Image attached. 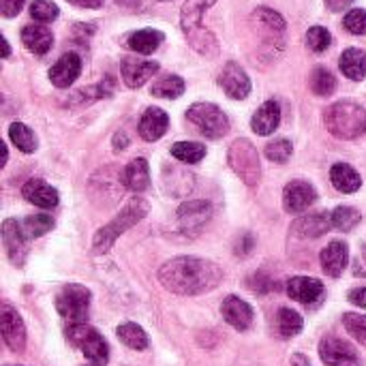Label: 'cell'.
Listing matches in <instances>:
<instances>
[{
  "label": "cell",
  "mask_w": 366,
  "mask_h": 366,
  "mask_svg": "<svg viewBox=\"0 0 366 366\" xmlns=\"http://www.w3.org/2000/svg\"><path fill=\"white\" fill-rule=\"evenodd\" d=\"M0 330L6 347L15 354H21L26 347V326L19 317V313L11 305H2V315H0Z\"/></svg>",
  "instance_id": "5bb4252c"
},
{
  "label": "cell",
  "mask_w": 366,
  "mask_h": 366,
  "mask_svg": "<svg viewBox=\"0 0 366 366\" xmlns=\"http://www.w3.org/2000/svg\"><path fill=\"white\" fill-rule=\"evenodd\" d=\"M320 356L328 366H360L356 347L339 337H324L320 343Z\"/></svg>",
  "instance_id": "7c38bea8"
},
{
  "label": "cell",
  "mask_w": 366,
  "mask_h": 366,
  "mask_svg": "<svg viewBox=\"0 0 366 366\" xmlns=\"http://www.w3.org/2000/svg\"><path fill=\"white\" fill-rule=\"evenodd\" d=\"M309 84L317 97H330L337 90V77L326 66H315L309 77Z\"/></svg>",
  "instance_id": "4dcf8cb0"
},
{
  "label": "cell",
  "mask_w": 366,
  "mask_h": 366,
  "mask_svg": "<svg viewBox=\"0 0 366 366\" xmlns=\"http://www.w3.org/2000/svg\"><path fill=\"white\" fill-rule=\"evenodd\" d=\"M217 0H184L182 11H180V26L182 32L189 41V45L206 56V58H217L219 56V41L217 36L202 26V17L204 13L214 4Z\"/></svg>",
  "instance_id": "7a4b0ae2"
},
{
  "label": "cell",
  "mask_w": 366,
  "mask_h": 366,
  "mask_svg": "<svg viewBox=\"0 0 366 366\" xmlns=\"http://www.w3.org/2000/svg\"><path fill=\"white\" fill-rule=\"evenodd\" d=\"M9 137L15 144V148L21 150L24 154H30V152L36 150V137L24 122H13L9 127Z\"/></svg>",
  "instance_id": "d6a6232c"
},
{
  "label": "cell",
  "mask_w": 366,
  "mask_h": 366,
  "mask_svg": "<svg viewBox=\"0 0 366 366\" xmlns=\"http://www.w3.org/2000/svg\"><path fill=\"white\" fill-rule=\"evenodd\" d=\"M332 227L339 229V232H352L360 221H362V214L360 210L352 208V206H339L332 214Z\"/></svg>",
  "instance_id": "d590c367"
},
{
  "label": "cell",
  "mask_w": 366,
  "mask_h": 366,
  "mask_svg": "<svg viewBox=\"0 0 366 366\" xmlns=\"http://www.w3.org/2000/svg\"><path fill=\"white\" fill-rule=\"evenodd\" d=\"M251 24L253 28L262 34V43L264 49L272 56H277L283 49V41H285V19L268 9V6H259L251 13Z\"/></svg>",
  "instance_id": "ba28073f"
},
{
  "label": "cell",
  "mask_w": 366,
  "mask_h": 366,
  "mask_svg": "<svg viewBox=\"0 0 366 366\" xmlns=\"http://www.w3.org/2000/svg\"><path fill=\"white\" fill-rule=\"evenodd\" d=\"M148 210H150V206H148V202L146 199H142V197H133L107 225H103L97 234H94V238H92V249L97 251V253H107L112 247H114V242L127 232V229H131L135 223H139L146 214H148Z\"/></svg>",
  "instance_id": "277c9868"
},
{
  "label": "cell",
  "mask_w": 366,
  "mask_h": 366,
  "mask_svg": "<svg viewBox=\"0 0 366 366\" xmlns=\"http://www.w3.org/2000/svg\"><path fill=\"white\" fill-rule=\"evenodd\" d=\"M122 184L133 193H144L150 187V167L146 159H133L122 169Z\"/></svg>",
  "instance_id": "484cf974"
},
{
  "label": "cell",
  "mask_w": 366,
  "mask_h": 366,
  "mask_svg": "<svg viewBox=\"0 0 366 366\" xmlns=\"http://www.w3.org/2000/svg\"><path fill=\"white\" fill-rule=\"evenodd\" d=\"M352 272H354V277L366 279V244H360L358 255L354 257V264H352Z\"/></svg>",
  "instance_id": "f6af8a7d"
},
{
  "label": "cell",
  "mask_w": 366,
  "mask_h": 366,
  "mask_svg": "<svg viewBox=\"0 0 366 366\" xmlns=\"http://www.w3.org/2000/svg\"><path fill=\"white\" fill-rule=\"evenodd\" d=\"M332 227V219L324 212H313L307 217H300L298 221H294L292 225V236L298 238H322L328 229Z\"/></svg>",
  "instance_id": "44dd1931"
},
{
  "label": "cell",
  "mask_w": 366,
  "mask_h": 366,
  "mask_svg": "<svg viewBox=\"0 0 366 366\" xmlns=\"http://www.w3.org/2000/svg\"><path fill=\"white\" fill-rule=\"evenodd\" d=\"M227 163L236 172V176H240V180L247 187H257L259 184V180H262V163H259L257 148L249 139L240 137L229 146Z\"/></svg>",
  "instance_id": "5b68a950"
},
{
  "label": "cell",
  "mask_w": 366,
  "mask_h": 366,
  "mask_svg": "<svg viewBox=\"0 0 366 366\" xmlns=\"http://www.w3.org/2000/svg\"><path fill=\"white\" fill-rule=\"evenodd\" d=\"M163 2H165V0H163Z\"/></svg>",
  "instance_id": "f5cc1de1"
},
{
  "label": "cell",
  "mask_w": 366,
  "mask_h": 366,
  "mask_svg": "<svg viewBox=\"0 0 366 366\" xmlns=\"http://www.w3.org/2000/svg\"><path fill=\"white\" fill-rule=\"evenodd\" d=\"M264 152H266V157H268L270 161H274V163H285V161H290L294 148H292V142H290V139L281 137V139L270 142V144L266 146Z\"/></svg>",
  "instance_id": "ab89813d"
},
{
  "label": "cell",
  "mask_w": 366,
  "mask_h": 366,
  "mask_svg": "<svg viewBox=\"0 0 366 366\" xmlns=\"http://www.w3.org/2000/svg\"><path fill=\"white\" fill-rule=\"evenodd\" d=\"M163 43V32L154 30V28H144V30H135L129 34L127 45L131 51L142 54V56H150L159 49V45Z\"/></svg>",
  "instance_id": "4316f807"
},
{
  "label": "cell",
  "mask_w": 366,
  "mask_h": 366,
  "mask_svg": "<svg viewBox=\"0 0 366 366\" xmlns=\"http://www.w3.org/2000/svg\"><path fill=\"white\" fill-rule=\"evenodd\" d=\"M21 43L28 51H32L36 56H45L54 45V36L45 26L30 24V26L21 28Z\"/></svg>",
  "instance_id": "d4e9b609"
},
{
  "label": "cell",
  "mask_w": 366,
  "mask_h": 366,
  "mask_svg": "<svg viewBox=\"0 0 366 366\" xmlns=\"http://www.w3.org/2000/svg\"><path fill=\"white\" fill-rule=\"evenodd\" d=\"M326 129L339 139H358L366 133V109L356 101H337L324 112Z\"/></svg>",
  "instance_id": "3957f363"
},
{
  "label": "cell",
  "mask_w": 366,
  "mask_h": 366,
  "mask_svg": "<svg viewBox=\"0 0 366 366\" xmlns=\"http://www.w3.org/2000/svg\"><path fill=\"white\" fill-rule=\"evenodd\" d=\"M159 281L178 296H199L212 292L223 281V270L202 257H174L159 268Z\"/></svg>",
  "instance_id": "6da1fadb"
},
{
  "label": "cell",
  "mask_w": 366,
  "mask_h": 366,
  "mask_svg": "<svg viewBox=\"0 0 366 366\" xmlns=\"http://www.w3.org/2000/svg\"><path fill=\"white\" fill-rule=\"evenodd\" d=\"M169 116L161 107H148L139 120V135L146 142H157L167 133Z\"/></svg>",
  "instance_id": "7402d4cb"
},
{
  "label": "cell",
  "mask_w": 366,
  "mask_h": 366,
  "mask_svg": "<svg viewBox=\"0 0 366 366\" xmlns=\"http://www.w3.org/2000/svg\"><path fill=\"white\" fill-rule=\"evenodd\" d=\"M30 15L41 21V24H49L60 15V9L51 2V0H32L30 4Z\"/></svg>",
  "instance_id": "f35d334b"
},
{
  "label": "cell",
  "mask_w": 366,
  "mask_h": 366,
  "mask_svg": "<svg viewBox=\"0 0 366 366\" xmlns=\"http://www.w3.org/2000/svg\"><path fill=\"white\" fill-rule=\"evenodd\" d=\"M2 58H9L11 56V47H9V41H6V36H2Z\"/></svg>",
  "instance_id": "816d5d0a"
},
{
  "label": "cell",
  "mask_w": 366,
  "mask_h": 366,
  "mask_svg": "<svg viewBox=\"0 0 366 366\" xmlns=\"http://www.w3.org/2000/svg\"><path fill=\"white\" fill-rule=\"evenodd\" d=\"M187 120L208 139H221L229 133V118L214 103H193L187 109Z\"/></svg>",
  "instance_id": "8992f818"
},
{
  "label": "cell",
  "mask_w": 366,
  "mask_h": 366,
  "mask_svg": "<svg viewBox=\"0 0 366 366\" xmlns=\"http://www.w3.org/2000/svg\"><path fill=\"white\" fill-rule=\"evenodd\" d=\"M90 290L77 283L66 285L58 298H56V309L58 313L69 322V326L75 324H86L88 322V311H90Z\"/></svg>",
  "instance_id": "9c48e42d"
},
{
  "label": "cell",
  "mask_w": 366,
  "mask_h": 366,
  "mask_svg": "<svg viewBox=\"0 0 366 366\" xmlns=\"http://www.w3.org/2000/svg\"><path fill=\"white\" fill-rule=\"evenodd\" d=\"M75 6H81V9H101L103 6V0H66Z\"/></svg>",
  "instance_id": "681fc988"
},
{
  "label": "cell",
  "mask_w": 366,
  "mask_h": 366,
  "mask_svg": "<svg viewBox=\"0 0 366 366\" xmlns=\"http://www.w3.org/2000/svg\"><path fill=\"white\" fill-rule=\"evenodd\" d=\"M219 86L234 101H242L251 94V79H249L247 71L234 60H229L223 66V71L219 75Z\"/></svg>",
  "instance_id": "4fadbf2b"
},
{
  "label": "cell",
  "mask_w": 366,
  "mask_h": 366,
  "mask_svg": "<svg viewBox=\"0 0 366 366\" xmlns=\"http://www.w3.org/2000/svg\"><path fill=\"white\" fill-rule=\"evenodd\" d=\"M26 0H0V13L2 17H15L24 9Z\"/></svg>",
  "instance_id": "ee69618b"
},
{
  "label": "cell",
  "mask_w": 366,
  "mask_h": 366,
  "mask_svg": "<svg viewBox=\"0 0 366 366\" xmlns=\"http://www.w3.org/2000/svg\"><path fill=\"white\" fill-rule=\"evenodd\" d=\"M2 242L4 251L13 266H24L28 251H30V238L24 229V225L15 219H6L2 223Z\"/></svg>",
  "instance_id": "8fae6325"
},
{
  "label": "cell",
  "mask_w": 366,
  "mask_h": 366,
  "mask_svg": "<svg viewBox=\"0 0 366 366\" xmlns=\"http://www.w3.org/2000/svg\"><path fill=\"white\" fill-rule=\"evenodd\" d=\"M315 199H317V193L313 184L307 180H292L283 191V206L287 212H294V214L309 210L315 204Z\"/></svg>",
  "instance_id": "2e32d148"
},
{
  "label": "cell",
  "mask_w": 366,
  "mask_h": 366,
  "mask_svg": "<svg viewBox=\"0 0 366 366\" xmlns=\"http://www.w3.org/2000/svg\"><path fill=\"white\" fill-rule=\"evenodd\" d=\"M350 262V247L341 240H335L330 242L324 251H322V268L326 274L330 277H341L345 266Z\"/></svg>",
  "instance_id": "cb8c5ba5"
},
{
  "label": "cell",
  "mask_w": 366,
  "mask_h": 366,
  "mask_svg": "<svg viewBox=\"0 0 366 366\" xmlns=\"http://www.w3.org/2000/svg\"><path fill=\"white\" fill-rule=\"evenodd\" d=\"M116 335H118V339H120L127 347L137 350V352H142V350H146V347L150 345V339H148V335L144 332V328L137 326V324H133V322H127V324L118 326Z\"/></svg>",
  "instance_id": "f546056e"
},
{
  "label": "cell",
  "mask_w": 366,
  "mask_h": 366,
  "mask_svg": "<svg viewBox=\"0 0 366 366\" xmlns=\"http://www.w3.org/2000/svg\"><path fill=\"white\" fill-rule=\"evenodd\" d=\"M332 43V34L324 28V26H313L307 32V47L315 54H322L330 47Z\"/></svg>",
  "instance_id": "74e56055"
},
{
  "label": "cell",
  "mask_w": 366,
  "mask_h": 366,
  "mask_svg": "<svg viewBox=\"0 0 366 366\" xmlns=\"http://www.w3.org/2000/svg\"><path fill=\"white\" fill-rule=\"evenodd\" d=\"M255 247V240H253V236L251 234H244L242 236V240L238 242V247H236V255H240V257H244V255H249L251 253V249Z\"/></svg>",
  "instance_id": "bcb514c9"
},
{
  "label": "cell",
  "mask_w": 366,
  "mask_h": 366,
  "mask_svg": "<svg viewBox=\"0 0 366 366\" xmlns=\"http://www.w3.org/2000/svg\"><path fill=\"white\" fill-rule=\"evenodd\" d=\"M343 324L347 328V332L360 341L362 345H366V315H360V313H345L343 315Z\"/></svg>",
  "instance_id": "60d3db41"
},
{
  "label": "cell",
  "mask_w": 366,
  "mask_h": 366,
  "mask_svg": "<svg viewBox=\"0 0 366 366\" xmlns=\"http://www.w3.org/2000/svg\"><path fill=\"white\" fill-rule=\"evenodd\" d=\"M184 79L182 77H178V75H165V77H161L154 86H152V94L154 97H159V99H167V101H172V99H178V97H182L184 94Z\"/></svg>",
  "instance_id": "1f68e13d"
},
{
  "label": "cell",
  "mask_w": 366,
  "mask_h": 366,
  "mask_svg": "<svg viewBox=\"0 0 366 366\" xmlns=\"http://www.w3.org/2000/svg\"><path fill=\"white\" fill-rule=\"evenodd\" d=\"M330 180L335 184V189H339L341 193H356L362 187V178L360 174L347 165V163H337L330 169Z\"/></svg>",
  "instance_id": "f1b7e54d"
},
{
  "label": "cell",
  "mask_w": 366,
  "mask_h": 366,
  "mask_svg": "<svg viewBox=\"0 0 366 366\" xmlns=\"http://www.w3.org/2000/svg\"><path fill=\"white\" fill-rule=\"evenodd\" d=\"M249 287L253 290V294H268L277 287V283H272L266 272H255L251 279H249Z\"/></svg>",
  "instance_id": "7bdbcfd3"
},
{
  "label": "cell",
  "mask_w": 366,
  "mask_h": 366,
  "mask_svg": "<svg viewBox=\"0 0 366 366\" xmlns=\"http://www.w3.org/2000/svg\"><path fill=\"white\" fill-rule=\"evenodd\" d=\"M277 326H279V332L283 339H292L302 332L305 322H302L300 313H296L294 309H281L279 317H277Z\"/></svg>",
  "instance_id": "e575fe53"
},
{
  "label": "cell",
  "mask_w": 366,
  "mask_h": 366,
  "mask_svg": "<svg viewBox=\"0 0 366 366\" xmlns=\"http://www.w3.org/2000/svg\"><path fill=\"white\" fill-rule=\"evenodd\" d=\"M120 71H122V79L129 88H142L159 71V64L152 60H142V58L131 56V58L122 60Z\"/></svg>",
  "instance_id": "d6986e66"
},
{
  "label": "cell",
  "mask_w": 366,
  "mask_h": 366,
  "mask_svg": "<svg viewBox=\"0 0 366 366\" xmlns=\"http://www.w3.org/2000/svg\"><path fill=\"white\" fill-rule=\"evenodd\" d=\"M221 313H223V320L232 328H236L240 332L242 330H249L251 324H253V320H255V313H253L251 305L244 302V300H240L238 296H227L223 300V305H221Z\"/></svg>",
  "instance_id": "e0dca14e"
},
{
  "label": "cell",
  "mask_w": 366,
  "mask_h": 366,
  "mask_svg": "<svg viewBox=\"0 0 366 366\" xmlns=\"http://www.w3.org/2000/svg\"><path fill=\"white\" fill-rule=\"evenodd\" d=\"M69 341L84 354V358L92 366H105L109 362L107 341L88 324H75L66 328Z\"/></svg>",
  "instance_id": "52a82bcc"
},
{
  "label": "cell",
  "mask_w": 366,
  "mask_h": 366,
  "mask_svg": "<svg viewBox=\"0 0 366 366\" xmlns=\"http://www.w3.org/2000/svg\"><path fill=\"white\" fill-rule=\"evenodd\" d=\"M21 225H24L28 238L34 240V238L47 234L49 229H54V219L47 217V214H32V217H26Z\"/></svg>",
  "instance_id": "8d00e7d4"
},
{
  "label": "cell",
  "mask_w": 366,
  "mask_h": 366,
  "mask_svg": "<svg viewBox=\"0 0 366 366\" xmlns=\"http://www.w3.org/2000/svg\"><path fill=\"white\" fill-rule=\"evenodd\" d=\"M281 124V105L277 101H266L251 118V129L257 135H272Z\"/></svg>",
  "instance_id": "603a6c76"
},
{
  "label": "cell",
  "mask_w": 366,
  "mask_h": 366,
  "mask_svg": "<svg viewBox=\"0 0 366 366\" xmlns=\"http://www.w3.org/2000/svg\"><path fill=\"white\" fill-rule=\"evenodd\" d=\"M352 2H354V0H326V6H328L330 11L339 13V11H345L347 6H352Z\"/></svg>",
  "instance_id": "c3c4849f"
},
{
  "label": "cell",
  "mask_w": 366,
  "mask_h": 366,
  "mask_svg": "<svg viewBox=\"0 0 366 366\" xmlns=\"http://www.w3.org/2000/svg\"><path fill=\"white\" fill-rule=\"evenodd\" d=\"M178 227L187 238H195L202 234V229L208 225L212 217V206L210 202H187L178 208Z\"/></svg>",
  "instance_id": "30bf717a"
},
{
  "label": "cell",
  "mask_w": 366,
  "mask_h": 366,
  "mask_svg": "<svg viewBox=\"0 0 366 366\" xmlns=\"http://www.w3.org/2000/svg\"><path fill=\"white\" fill-rule=\"evenodd\" d=\"M343 26L347 32L360 36V34H366V9H352L345 19H343Z\"/></svg>",
  "instance_id": "b9f144b4"
},
{
  "label": "cell",
  "mask_w": 366,
  "mask_h": 366,
  "mask_svg": "<svg viewBox=\"0 0 366 366\" xmlns=\"http://www.w3.org/2000/svg\"><path fill=\"white\" fill-rule=\"evenodd\" d=\"M81 73V58L73 51L62 54L49 69V79L56 88H69Z\"/></svg>",
  "instance_id": "ac0fdd59"
},
{
  "label": "cell",
  "mask_w": 366,
  "mask_h": 366,
  "mask_svg": "<svg viewBox=\"0 0 366 366\" xmlns=\"http://www.w3.org/2000/svg\"><path fill=\"white\" fill-rule=\"evenodd\" d=\"M350 302L356 305V307L366 309V287H362V290H352L350 292Z\"/></svg>",
  "instance_id": "7dc6e473"
},
{
  "label": "cell",
  "mask_w": 366,
  "mask_h": 366,
  "mask_svg": "<svg viewBox=\"0 0 366 366\" xmlns=\"http://www.w3.org/2000/svg\"><path fill=\"white\" fill-rule=\"evenodd\" d=\"M21 195H24L26 202H30V204H34V206H39L43 210L56 208L58 206V199H60L58 197V191L51 184H47L45 180H39V178L28 180L24 184V189H21Z\"/></svg>",
  "instance_id": "ffe728a7"
},
{
  "label": "cell",
  "mask_w": 366,
  "mask_h": 366,
  "mask_svg": "<svg viewBox=\"0 0 366 366\" xmlns=\"http://www.w3.org/2000/svg\"><path fill=\"white\" fill-rule=\"evenodd\" d=\"M339 66L343 75L350 77L352 81H362L366 77V51L358 47L345 49L339 58Z\"/></svg>",
  "instance_id": "83f0119b"
},
{
  "label": "cell",
  "mask_w": 366,
  "mask_h": 366,
  "mask_svg": "<svg viewBox=\"0 0 366 366\" xmlns=\"http://www.w3.org/2000/svg\"><path fill=\"white\" fill-rule=\"evenodd\" d=\"M172 157L182 163H199L206 157V146L197 142H178L172 146Z\"/></svg>",
  "instance_id": "836d02e7"
},
{
  "label": "cell",
  "mask_w": 366,
  "mask_h": 366,
  "mask_svg": "<svg viewBox=\"0 0 366 366\" xmlns=\"http://www.w3.org/2000/svg\"><path fill=\"white\" fill-rule=\"evenodd\" d=\"M287 296L305 307H320L326 298V290L322 281L311 277H294L287 283Z\"/></svg>",
  "instance_id": "9a60e30c"
},
{
  "label": "cell",
  "mask_w": 366,
  "mask_h": 366,
  "mask_svg": "<svg viewBox=\"0 0 366 366\" xmlns=\"http://www.w3.org/2000/svg\"><path fill=\"white\" fill-rule=\"evenodd\" d=\"M120 6H127V9H137L142 4V0H116Z\"/></svg>",
  "instance_id": "f907efd6"
}]
</instances>
